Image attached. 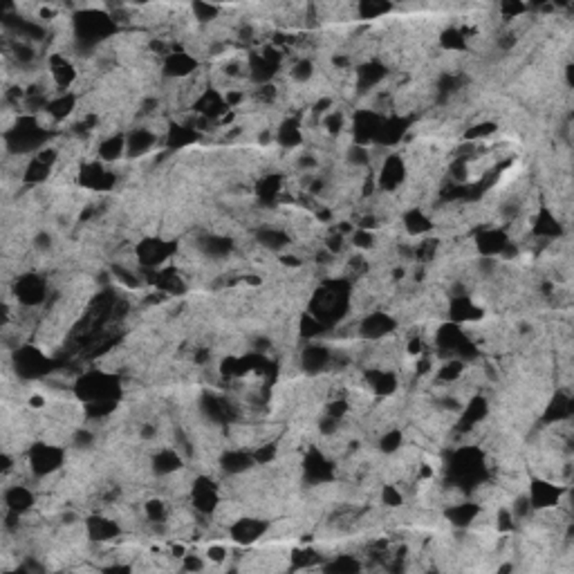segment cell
I'll return each instance as SVG.
<instances>
[{
  "label": "cell",
  "mask_w": 574,
  "mask_h": 574,
  "mask_svg": "<svg viewBox=\"0 0 574 574\" xmlns=\"http://www.w3.org/2000/svg\"><path fill=\"white\" fill-rule=\"evenodd\" d=\"M476 245H478V252L489 258V256H498V254H505V250L510 247V238H507V233L500 231V229H491V231H482L478 233L476 238Z\"/></svg>",
  "instance_id": "cell-16"
},
{
  "label": "cell",
  "mask_w": 574,
  "mask_h": 574,
  "mask_svg": "<svg viewBox=\"0 0 574 574\" xmlns=\"http://www.w3.org/2000/svg\"><path fill=\"white\" fill-rule=\"evenodd\" d=\"M393 9V5H386V3H361L359 5V14L363 18H380L382 14H386V11Z\"/></svg>",
  "instance_id": "cell-43"
},
{
  "label": "cell",
  "mask_w": 574,
  "mask_h": 574,
  "mask_svg": "<svg viewBox=\"0 0 574 574\" xmlns=\"http://www.w3.org/2000/svg\"><path fill=\"white\" fill-rule=\"evenodd\" d=\"M269 523L265 520H256V518H240L233 523L231 527V539L236 543H242V545H250L254 541H258L263 534L267 532Z\"/></svg>",
  "instance_id": "cell-14"
},
{
  "label": "cell",
  "mask_w": 574,
  "mask_h": 574,
  "mask_svg": "<svg viewBox=\"0 0 574 574\" xmlns=\"http://www.w3.org/2000/svg\"><path fill=\"white\" fill-rule=\"evenodd\" d=\"M512 527H514V516H512V512H507V510L498 512V529H500V532H510Z\"/></svg>",
  "instance_id": "cell-54"
},
{
  "label": "cell",
  "mask_w": 574,
  "mask_h": 574,
  "mask_svg": "<svg viewBox=\"0 0 574 574\" xmlns=\"http://www.w3.org/2000/svg\"><path fill=\"white\" fill-rule=\"evenodd\" d=\"M292 561H294V566H296V568H310V566L319 563L321 556H319L315 550H298V552H294Z\"/></svg>",
  "instance_id": "cell-48"
},
{
  "label": "cell",
  "mask_w": 574,
  "mask_h": 574,
  "mask_svg": "<svg viewBox=\"0 0 574 574\" xmlns=\"http://www.w3.org/2000/svg\"><path fill=\"white\" fill-rule=\"evenodd\" d=\"M256 238H258L260 245L267 247V250H271V252H281L283 247L290 245V238H287V233L285 231H279V229H263V231L256 233Z\"/></svg>",
  "instance_id": "cell-37"
},
{
  "label": "cell",
  "mask_w": 574,
  "mask_h": 574,
  "mask_svg": "<svg viewBox=\"0 0 574 574\" xmlns=\"http://www.w3.org/2000/svg\"><path fill=\"white\" fill-rule=\"evenodd\" d=\"M52 65V79H54V83H59L61 88H68L72 81H74V65L72 61H68L65 57L61 54H54L49 61Z\"/></svg>",
  "instance_id": "cell-31"
},
{
  "label": "cell",
  "mask_w": 574,
  "mask_h": 574,
  "mask_svg": "<svg viewBox=\"0 0 574 574\" xmlns=\"http://www.w3.org/2000/svg\"><path fill=\"white\" fill-rule=\"evenodd\" d=\"M527 498L532 503V510H550V507L558 505L561 489L547 480H534Z\"/></svg>",
  "instance_id": "cell-8"
},
{
  "label": "cell",
  "mask_w": 574,
  "mask_h": 574,
  "mask_svg": "<svg viewBox=\"0 0 574 574\" xmlns=\"http://www.w3.org/2000/svg\"><path fill=\"white\" fill-rule=\"evenodd\" d=\"M200 139V130L191 128L189 124H171L166 133V146L168 148H184L189 144H195Z\"/></svg>",
  "instance_id": "cell-23"
},
{
  "label": "cell",
  "mask_w": 574,
  "mask_h": 574,
  "mask_svg": "<svg viewBox=\"0 0 574 574\" xmlns=\"http://www.w3.org/2000/svg\"><path fill=\"white\" fill-rule=\"evenodd\" d=\"M254 464H256L254 453H247V451H227L223 455V460H220V467H223V472L227 474H242Z\"/></svg>",
  "instance_id": "cell-27"
},
{
  "label": "cell",
  "mask_w": 574,
  "mask_h": 574,
  "mask_svg": "<svg viewBox=\"0 0 574 574\" xmlns=\"http://www.w3.org/2000/svg\"><path fill=\"white\" fill-rule=\"evenodd\" d=\"M74 390H76V395L88 404L103 402V399H119V384H117L115 377L103 375V373L83 375L81 380L76 382Z\"/></svg>",
  "instance_id": "cell-3"
},
{
  "label": "cell",
  "mask_w": 574,
  "mask_h": 574,
  "mask_svg": "<svg viewBox=\"0 0 574 574\" xmlns=\"http://www.w3.org/2000/svg\"><path fill=\"white\" fill-rule=\"evenodd\" d=\"M155 146V135L148 128H135L126 137V155L128 158H141Z\"/></svg>",
  "instance_id": "cell-20"
},
{
  "label": "cell",
  "mask_w": 574,
  "mask_h": 574,
  "mask_svg": "<svg viewBox=\"0 0 574 574\" xmlns=\"http://www.w3.org/2000/svg\"><path fill=\"white\" fill-rule=\"evenodd\" d=\"M16 298L23 305H38L45 298V283L43 279L28 274V276H20L16 283Z\"/></svg>",
  "instance_id": "cell-10"
},
{
  "label": "cell",
  "mask_w": 574,
  "mask_h": 574,
  "mask_svg": "<svg viewBox=\"0 0 574 574\" xmlns=\"http://www.w3.org/2000/svg\"><path fill=\"white\" fill-rule=\"evenodd\" d=\"M464 370V361L460 359H449V363H445V368L438 373L440 382H455L458 377H462Z\"/></svg>",
  "instance_id": "cell-41"
},
{
  "label": "cell",
  "mask_w": 574,
  "mask_h": 574,
  "mask_svg": "<svg viewBox=\"0 0 574 574\" xmlns=\"http://www.w3.org/2000/svg\"><path fill=\"white\" fill-rule=\"evenodd\" d=\"M79 180H81L83 187H90V189H95V191H108L115 184V175L101 162L86 164Z\"/></svg>",
  "instance_id": "cell-13"
},
{
  "label": "cell",
  "mask_w": 574,
  "mask_h": 574,
  "mask_svg": "<svg viewBox=\"0 0 574 574\" xmlns=\"http://www.w3.org/2000/svg\"><path fill=\"white\" fill-rule=\"evenodd\" d=\"M52 368V363L41 350L36 348H20L16 352V373L23 380H34V377H43Z\"/></svg>",
  "instance_id": "cell-4"
},
{
  "label": "cell",
  "mask_w": 574,
  "mask_h": 574,
  "mask_svg": "<svg viewBox=\"0 0 574 574\" xmlns=\"http://www.w3.org/2000/svg\"><path fill=\"white\" fill-rule=\"evenodd\" d=\"M404 225H406V231L411 236H424V233L433 229V220L424 216L422 211H417V209H413V211L404 216Z\"/></svg>",
  "instance_id": "cell-34"
},
{
  "label": "cell",
  "mask_w": 574,
  "mask_h": 574,
  "mask_svg": "<svg viewBox=\"0 0 574 574\" xmlns=\"http://www.w3.org/2000/svg\"><path fill=\"white\" fill-rule=\"evenodd\" d=\"M182 467V455L175 449H162L153 458V472L158 476H171Z\"/></svg>",
  "instance_id": "cell-25"
},
{
  "label": "cell",
  "mask_w": 574,
  "mask_h": 574,
  "mask_svg": "<svg viewBox=\"0 0 574 574\" xmlns=\"http://www.w3.org/2000/svg\"><path fill=\"white\" fill-rule=\"evenodd\" d=\"M480 514V507L474 505V503H458V505H453L447 510V518L451 520V523L455 527H467V525H472L474 520L478 518Z\"/></svg>",
  "instance_id": "cell-29"
},
{
  "label": "cell",
  "mask_w": 574,
  "mask_h": 574,
  "mask_svg": "<svg viewBox=\"0 0 574 574\" xmlns=\"http://www.w3.org/2000/svg\"><path fill=\"white\" fill-rule=\"evenodd\" d=\"M34 245L38 247V250H49V245H52V238L47 236L45 231H41V233H36V238H34Z\"/></svg>",
  "instance_id": "cell-57"
},
{
  "label": "cell",
  "mask_w": 574,
  "mask_h": 574,
  "mask_svg": "<svg viewBox=\"0 0 574 574\" xmlns=\"http://www.w3.org/2000/svg\"><path fill=\"white\" fill-rule=\"evenodd\" d=\"M491 133H496V124H491V122H485V124H478V126H472L464 133V137L469 139V141H478V139H485V137H489Z\"/></svg>",
  "instance_id": "cell-45"
},
{
  "label": "cell",
  "mask_w": 574,
  "mask_h": 574,
  "mask_svg": "<svg viewBox=\"0 0 574 574\" xmlns=\"http://www.w3.org/2000/svg\"><path fill=\"white\" fill-rule=\"evenodd\" d=\"M500 9H503V14H507L510 18H514V16H518V14H523V11H525V5H520V3H505Z\"/></svg>",
  "instance_id": "cell-55"
},
{
  "label": "cell",
  "mask_w": 574,
  "mask_h": 574,
  "mask_svg": "<svg viewBox=\"0 0 574 574\" xmlns=\"http://www.w3.org/2000/svg\"><path fill=\"white\" fill-rule=\"evenodd\" d=\"M193 11H195V16H198L200 23H209V20H213L218 16V7L206 5V3H195Z\"/></svg>",
  "instance_id": "cell-51"
},
{
  "label": "cell",
  "mask_w": 574,
  "mask_h": 574,
  "mask_svg": "<svg viewBox=\"0 0 574 574\" xmlns=\"http://www.w3.org/2000/svg\"><path fill=\"white\" fill-rule=\"evenodd\" d=\"M225 554H227V550L223 545H213V547H209V552H206V556L211 558V561H225Z\"/></svg>",
  "instance_id": "cell-56"
},
{
  "label": "cell",
  "mask_w": 574,
  "mask_h": 574,
  "mask_svg": "<svg viewBox=\"0 0 574 574\" xmlns=\"http://www.w3.org/2000/svg\"><path fill=\"white\" fill-rule=\"evenodd\" d=\"M30 460H32V469L36 476H47L54 472V469L61 467L63 451L59 447H52V445H38L32 449Z\"/></svg>",
  "instance_id": "cell-6"
},
{
  "label": "cell",
  "mask_w": 574,
  "mask_h": 574,
  "mask_svg": "<svg viewBox=\"0 0 574 574\" xmlns=\"http://www.w3.org/2000/svg\"><path fill=\"white\" fill-rule=\"evenodd\" d=\"M386 74H388V68L382 61H366L363 65H359V70H357V88L361 90V93H368V90H373Z\"/></svg>",
  "instance_id": "cell-17"
},
{
  "label": "cell",
  "mask_w": 574,
  "mask_h": 574,
  "mask_svg": "<svg viewBox=\"0 0 574 574\" xmlns=\"http://www.w3.org/2000/svg\"><path fill=\"white\" fill-rule=\"evenodd\" d=\"M485 415H487V399H485V397H480V395H476L472 402L467 404V409H464V415H462V428H472L474 424H478V422L485 420Z\"/></svg>",
  "instance_id": "cell-33"
},
{
  "label": "cell",
  "mask_w": 574,
  "mask_h": 574,
  "mask_svg": "<svg viewBox=\"0 0 574 574\" xmlns=\"http://www.w3.org/2000/svg\"><path fill=\"white\" fill-rule=\"evenodd\" d=\"M361 566L357 563V561H352L350 556H336L332 563L325 566V570H330V572H357Z\"/></svg>",
  "instance_id": "cell-47"
},
{
  "label": "cell",
  "mask_w": 574,
  "mask_h": 574,
  "mask_svg": "<svg viewBox=\"0 0 574 574\" xmlns=\"http://www.w3.org/2000/svg\"><path fill=\"white\" fill-rule=\"evenodd\" d=\"M115 20L106 14H101V11H81V14H76L74 18V34H76V41L81 45L90 47L99 41H103L106 36H110L115 32Z\"/></svg>",
  "instance_id": "cell-1"
},
{
  "label": "cell",
  "mask_w": 574,
  "mask_h": 574,
  "mask_svg": "<svg viewBox=\"0 0 574 574\" xmlns=\"http://www.w3.org/2000/svg\"><path fill=\"white\" fill-rule=\"evenodd\" d=\"M442 47L445 49H451V52H460L467 47V34L464 30H455V28H449L445 34H442Z\"/></svg>",
  "instance_id": "cell-40"
},
{
  "label": "cell",
  "mask_w": 574,
  "mask_h": 574,
  "mask_svg": "<svg viewBox=\"0 0 574 574\" xmlns=\"http://www.w3.org/2000/svg\"><path fill=\"white\" fill-rule=\"evenodd\" d=\"M570 413H572V395L556 393L545 411V422H563L570 417Z\"/></svg>",
  "instance_id": "cell-30"
},
{
  "label": "cell",
  "mask_w": 574,
  "mask_h": 574,
  "mask_svg": "<svg viewBox=\"0 0 574 574\" xmlns=\"http://www.w3.org/2000/svg\"><path fill=\"white\" fill-rule=\"evenodd\" d=\"M303 472H305V478L312 482V485H323V482H328L332 478V464L323 453L310 451L305 455Z\"/></svg>",
  "instance_id": "cell-9"
},
{
  "label": "cell",
  "mask_w": 574,
  "mask_h": 574,
  "mask_svg": "<svg viewBox=\"0 0 574 574\" xmlns=\"http://www.w3.org/2000/svg\"><path fill=\"white\" fill-rule=\"evenodd\" d=\"M534 233L541 238H554V236H561V223L558 220L547 211V209H543V211L539 213L537 218V227H534Z\"/></svg>",
  "instance_id": "cell-36"
},
{
  "label": "cell",
  "mask_w": 574,
  "mask_h": 574,
  "mask_svg": "<svg viewBox=\"0 0 574 574\" xmlns=\"http://www.w3.org/2000/svg\"><path fill=\"white\" fill-rule=\"evenodd\" d=\"M175 245L166 242V240H160V238H146L139 247H137V256H139V263L146 265L148 269H158L164 260L173 254Z\"/></svg>",
  "instance_id": "cell-5"
},
{
  "label": "cell",
  "mask_w": 574,
  "mask_h": 574,
  "mask_svg": "<svg viewBox=\"0 0 574 574\" xmlns=\"http://www.w3.org/2000/svg\"><path fill=\"white\" fill-rule=\"evenodd\" d=\"M198 68V61H195L187 52H168L164 59V74L166 76H189Z\"/></svg>",
  "instance_id": "cell-19"
},
{
  "label": "cell",
  "mask_w": 574,
  "mask_h": 574,
  "mask_svg": "<svg viewBox=\"0 0 574 574\" xmlns=\"http://www.w3.org/2000/svg\"><path fill=\"white\" fill-rule=\"evenodd\" d=\"M124 153H126V137L124 135L108 137L106 141H101V146H99L101 162H115V160H119Z\"/></svg>",
  "instance_id": "cell-35"
},
{
  "label": "cell",
  "mask_w": 574,
  "mask_h": 574,
  "mask_svg": "<svg viewBox=\"0 0 574 574\" xmlns=\"http://www.w3.org/2000/svg\"><path fill=\"white\" fill-rule=\"evenodd\" d=\"M47 137H49V133L34 119V117H23V119H18L16 126L5 135V141L11 151L30 153V151L41 148V144H45Z\"/></svg>",
  "instance_id": "cell-2"
},
{
  "label": "cell",
  "mask_w": 574,
  "mask_h": 574,
  "mask_svg": "<svg viewBox=\"0 0 574 574\" xmlns=\"http://www.w3.org/2000/svg\"><path fill=\"white\" fill-rule=\"evenodd\" d=\"M281 187H283V182H281L279 175H267L263 180H258V187H256L258 198L274 202L281 195Z\"/></svg>",
  "instance_id": "cell-38"
},
{
  "label": "cell",
  "mask_w": 574,
  "mask_h": 574,
  "mask_svg": "<svg viewBox=\"0 0 574 574\" xmlns=\"http://www.w3.org/2000/svg\"><path fill=\"white\" fill-rule=\"evenodd\" d=\"M193 505L200 514H211L218 507V487L211 478H198L193 482Z\"/></svg>",
  "instance_id": "cell-7"
},
{
  "label": "cell",
  "mask_w": 574,
  "mask_h": 574,
  "mask_svg": "<svg viewBox=\"0 0 574 574\" xmlns=\"http://www.w3.org/2000/svg\"><path fill=\"white\" fill-rule=\"evenodd\" d=\"M119 534V525L115 520L101 518V516H93L88 518V537L93 541H110Z\"/></svg>",
  "instance_id": "cell-26"
},
{
  "label": "cell",
  "mask_w": 574,
  "mask_h": 574,
  "mask_svg": "<svg viewBox=\"0 0 574 574\" xmlns=\"http://www.w3.org/2000/svg\"><path fill=\"white\" fill-rule=\"evenodd\" d=\"M276 139L281 146H287V148H294L298 144L303 141V133H301V124L298 119H287L281 124L279 133H276Z\"/></svg>",
  "instance_id": "cell-32"
},
{
  "label": "cell",
  "mask_w": 574,
  "mask_h": 574,
  "mask_svg": "<svg viewBox=\"0 0 574 574\" xmlns=\"http://www.w3.org/2000/svg\"><path fill=\"white\" fill-rule=\"evenodd\" d=\"M34 503V496L28 487H23V485H16V487H11L7 489L5 493V505H7V510L9 512H16V514H23V512H28L30 507Z\"/></svg>",
  "instance_id": "cell-28"
},
{
  "label": "cell",
  "mask_w": 574,
  "mask_h": 574,
  "mask_svg": "<svg viewBox=\"0 0 574 574\" xmlns=\"http://www.w3.org/2000/svg\"><path fill=\"white\" fill-rule=\"evenodd\" d=\"M184 566H187L189 570H200V568H202L200 558H191V556H184Z\"/></svg>",
  "instance_id": "cell-59"
},
{
  "label": "cell",
  "mask_w": 574,
  "mask_h": 574,
  "mask_svg": "<svg viewBox=\"0 0 574 574\" xmlns=\"http://www.w3.org/2000/svg\"><path fill=\"white\" fill-rule=\"evenodd\" d=\"M348 162H352V164H366L368 162V153H366V148L363 146H359V144H355V146L350 148V153H348Z\"/></svg>",
  "instance_id": "cell-53"
},
{
  "label": "cell",
  "mask_w": 574,
  "mask_h": 574,
  "mask_svg": "<svg viewBox=\"0 0 574 574\" xmlns=\"http://www.w3.org/2000/svg\"><path fill=\"white\" fill-rule=\"evenodd\" d=\"M404 177H406V166H404L402 158H397V155L386 158L380 168V187L384 191H395L404 182Z\"/></svg>",
  "instance_id": "cell-15"
},
{
  "label": "cell",
  "mask_w": 574,
  "mask_h": 574,
  "mask_svg": "<svg viewBox=\"0 0 574 574\" xmlns=\"http://www.w3.org/2000/svg\"><path fill=\"white\" fill-rule=\"evenodd\" d=\"M74 103H76V99L72 95H61L47 103V112L54 117V119H65V117L74 110Z\"/></svg>",
  "instance_id": "cell-39"
},
{
  "label": "cell",
  "mask_w": 574,
  "mask_h": 574,
  "mask_svg": "<svg viewBox=\"0 0 574 574\" xmlns=\"http://www.w3.org/2000/svg\"><path fill=\"white\" fill-rule=\"evenodd\" d=\"M449 317H451V323L460 325V323H474L482 317V310L469 301L467 296H458L453 298L451 305H449Z\"/></svg>",
  "instance_id": "cell-22"
},
{
  "label": "cell",
  "mask_w": 574,
  "mask_h": 574,
  "mask_svg": "<svg viewBox=\"0 0 574 574\" xmlns=\"http://www.w3.org/2000/svg\"><path fill=\"white\" fill-rule=\"evenodd\" d=\"M144 512H146V518L151 523H164L166 520V507L162 500H148L144 505Z\"/></svg>",
  "instance_id": "cell-42"
},
{
  "label": "cell",
  "mask_w": 574,
  "mask_h": 574,
  "mask_svg": "<svg viewBox=\"0 0 574 574\" xmlns=\"http://www.w3.org/2000/svg\"><path fill=\"white\" fill-rule=\"evenodd\" d=\"M366 382L370 384L373 393L382 395V397L393 395L397 388V377L393 373H386V370H368Z\"/></svg>",
  "instance_id": "cell-24"
},
{
  "label": "cell",
  "mask_w": 574,
  "mask_h": 574,
  "mask_svg": "<svg viewBox=\"0 0 574 574\" xmlns=\"http://www.w3.org/2000/svg\"><path fill=\"white\" fill-rule=\"evenodd\" d=\"M332 359H334V355L330 352V348L319 346V344H310V346L303 350V355H301L303 370L310 373V375H319V373H323V370L332 363Z\"/></svg>",
  "instance_id": "cell-12"
},
{
  "label": "cell",
  "mask_w": 574,
  "mask_h": 574,
  "mask_svg": "<svg viewBox=\"0 0 574 574\" xmlns=\"http://www.w3.org/2000/svg\"><path fill=\"white\" fill-rule=\"evenodd\" d=\"M382 503L388 505V507H399L402 505V493L393 485H386L384 491H382Z\"/></svg>",
  "instance_id": "cell-52"
},
{
  "label": "cell",
  "mask_w": 574,
  "mask_h": 574,
  "mask_svg": "<svg viewBox=\"0 0 574 574\" xmlns=\"http://www.w3.org/2000/svg\"><path fill=\"white\" fill-rule=\"evenodd\" d=\"M312 74H315V65H312V61H308V59H301L292 68V79L294 81H310Z\"/></svg>",
  "instance_id": "cell-46"
},
{
  "label": "cell",
  "mask_w": 574,
  "mask_h": 574,
  "mask_svg": "<svg viewBox=\"0 0 574 574\" xmlns=\"http://www.w3.org/2000/svg\"><path fill=\"white\" fill-rule=\"evenodd\" d=\"M344 124H346V119H344V115L341 112H330V115H325V119H323V128L328 130L330 135H339L344 130Z\"/></svg>",
  "instance_id": "cell-49"
},
{
  "label": "cell",
  "mask_w": 574,
  "mask_h": 574,
  "mask_svg": "<svg viewBox=\"0 0 574 574\" xmlns=\"http://www.w3.org/2000/svg\"><path fill=\"white\" fill-rule=\"evenodd\" d=\"M195 110H198L204 119H218V117H223L229 108L223 95H218L216 90H206V93L195 101Z\"/></svg>",
  "instance_id": "cell-21"
},
{
  "label": "cell",
  "mask_w": 574,
  "mask_h": 574,
  "mask_svg": "<svg viewBox=\"0 0 574 574\" xmlns=\"http://www.w3.org/2000/svg\"><path fill=\"white\" fill-rule=\"evenodd\" d=\"M200 245V254H204L206 258H227L233 254V240L227 236H218V233H209V236H202L198 240Z\"/></svg>",
  "instance_id": "cell-18"
},
{
  "label": "cell",
  "mask_w": 574,
  "mask_h": 574,
  "mask_svg": "<svg viewBox=\"0 0 574 574\" xmlns=\"http://www.w3.org/2000/svg\"><path fill=\"white\" fill-rule=\"evenodd\" d=\"M352 245L359 247V250H370V247L375 245L373 231L370 229H357L355 233H352Z\"/></svg>",
  "instance_id": "cell-50"
},
{
  "label": "cell",
  "mask_w": 574,
  "mask_h": 574,
  "mask_svg": "<svg viewBox=\"0 0 574 574\" xmlns=\"http://www.w3.org/2000/svg\"><path fill=\"white\" fill-rule=\"evenodd\" d=\"M406 350H409V355H420V352H422V341H420V339H417V336L411 339Z\"/></svg>",
  "instance_id": "cell-58"
},
{
  "label": "cell",
  "mask_w": 574,
  "mask_h": 574,
  "mask_svg": "<svg viewBox=\"0 0 574 574\" xmlns=\"http://www.w3.org/2000/svg\"><path fill=\"white\" fill-rule=\"evenodd\" d=\"M395 330V319H390L384 312H373L359 323V334L363 339H382Z\"/></svg>",
  "instance_id": "cell-11"
},
{
  "label": "cell",
  "mask_w": 574,
  "mask_h": 574,
  "mask_svg": "<svg viewBox=\"0 0 574 574\" xmlns=\"http://www.w3.org/2000/svg\"><path fill=\"white\" fill-rule=\"evenodd\" d=\"M399 447H402V430L393 428V430H388V433H384L380 440V449L384 453H395Z\"/></svg>",
  "instance_id": "cell-44"
}]
</instances>
